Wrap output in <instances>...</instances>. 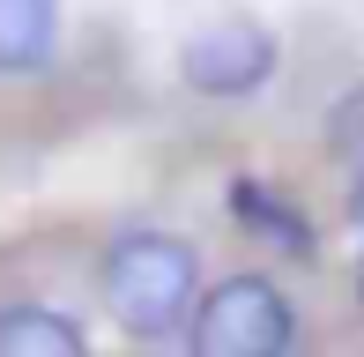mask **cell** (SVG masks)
Instances as JSON below:
<instances>
[{
  "mask_svg": "<svg viewBox=\"0 0 364 357\" xmlns=\"http://www.w3.org/2000/svg\"><path fill=\"white\" fill-rule=\"evenodd\" d=\"M350 223L364 231V164H357V186H350Z\"/></svg>",
  "mask_w": 364,
  "mask_h": 357,
  "instance_id": "ba28073f",
  "label": "cell"
},
{
  "mask_svg": "<svg viewBox=\"0 0 364 357\" xmlns=\"http://www.w3.org/2000/svg\"><path fill=\"white\" fill-rule=\"evenodd\" d=\"M230 208H238V216L253 223V231H268V238H275L283 253H305V223H297V216H290L283 201H275L268 186H253V178H238V186H230Z\"/></svg>",
  "mask_w": 364,
  "mask_h": 357,
  "instance_id": "8992f818",
  "label": "cell"
},
{
  "mask_svg": "<svg viewBox=\"0 0 364 357\" xmlns=\"http://www.w3.org/2000/svg\"><path fill=\"white\" fill-rule=\"evenodd\" d=\"M193 290H201V261H193L186 238L171 231H127L105 253V305L127 335L156 343L178 320L193 313Z\"/></svg>",
  "mask_w": 364,
  "mask_h": 357,
  "instance_id": "6da1fadb",
  "label": "cell"
},
{
  "mask_svg": "<svg viewBox=\"0 0 364 357\" xmlns=\"http://www.w3.org/2000/svg\"><path fill=\"white\" fill-rule=\"evenodd\" d=\"M90 335L68 313H45V305H8L0 313V357H82Z\"/></svg>",
  "mask_w": 364,
  "mask_h": 357,
  "instance_id": "5b68a950",
  "label": "cell"
},
{
  "mask_svg": "<svg viewBox=\"0 0 364 357\" xmlns=\"http://www.w3.org/2000/svg\"><path fill=\"white\" fill-rule=\"evenodd\" d=\"M357 290H364V275H357Z\"/></svg>",
  "mask_w": 364,
  "mask_h": 357,
  "instance_id": "9c48e42d",
  "label": "cell"
},
{
  "mask_svg": "<svg viewBox=\"0 0 364 357\" xmlns=\"http://www.w3.org/2000/svg\"><path fill=\"white\" fill-rule=\"evenodd\" d=\"M327 142H335V156L364 164V90H350V97L335 105V127H327Z\"/></svg>",
  "mask_w": 364,
  "mask_h": 357,
  "instance_id": "52a82bcc",
  "label": "cell"
},
{
  "mask_svg": "<svg viewBox=\"0 0 364 357\" xmlns=\"http://www.w3.org/2000/svg\"><path fill=\"white\" fill-rule=\"evenodd\" d=\"M193 350L201 357H275L290 350V305L268 275H223L193 305Z\"/></svg>",
  "mask_w": 364,
  "mask_h": 357,
  "instance_id": "7a4b0ae2",
  "label": "cell"
},
{
  "mask_svg": "<svg viewBox=\"0 0 364 357\" xmlns=\"http://www.w3.org/2000/svg\"><path fill=\"white\" fill-rule=\"evenodd\" d=\"M60 45V0H0V75H38Z\"/></svg>",
  "mask_w": 364,
  "mask_h": 357,
  "instance_id": "277c9868",
  "label": "cell"
},
{
  "mask_svg": "<svg viewBox=\"0 0 364 357\" xmlns=\"http://www.w3.org/2000/svg\"><path fill=\"white\" fill-rule=\"evenodd\" d=\"M178 68H186V82L201 97H245V90H260L275 75V38L253 15H223V23H208V30L186 38Z\"/></svg>",
  "mask_w": 364,
  "mask_h": 357,
  "instance_id": "3957f363",
  "label": "cell"
}]
</instances>
